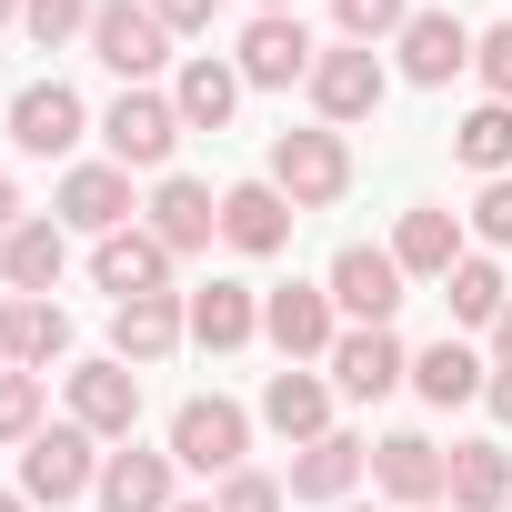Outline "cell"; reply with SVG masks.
I'll list each match as a JSON object with an SVG mask.
<instances>
[{"mask_svg":"<svg viewBox=\"0 0 512 512\" xmlns=\"http://www.w3.org/2000/svg\"><path fill=\"white\" fill-rule=\"evenodd\" d=\"M292 211H332L342 191H352V141L332 131V121H312V131H282L272 141V171H262Z\"/></svg>","mask_w":512,"mask_h":512,"instance_id":"obj_1","label":"cell"},{"mask_svg":"<svg viewBox=\"0 0 512 512\" xmlns=\"http://www.w3.org/2000/svg\"><path fill=\"white\" fill-rule=\"evenodd\" d=\"M241 452H251V412H241V402H221V392H191V402L171 412V462H181V472H201V482H231V472H241Z\"/></svg>","mask_w":512,"mask_h":512,"instance_id":"obj_2","label":"cell"},{"mask_svg":"<svg viewBox=\"0 0 512 512\" xmlns=\"http://www.w3.org/2000/svg\"><path fill=\"white\" fill-rule=\"evenodd\" d=\"M322 292H332V312H342L352 332H392V312H402V262L372 251V241H342L332 272H322Z\"/></svg>","mask_w":512,"mask_h":512,"instance_id":"obj_3","label":"cell"},{"mask_svg":"<svg viewBox=\"0 0 512 512\" xmlns=\"http://www.w3.org/2000/svg\"><path fill=\"white\" fill-rule=\"evenodd\" d=\"M312 111L332 121V131H352V121H372L382 111V91H392V71H382V51H362V41H332L322 61H312Z\"/></svg>","mask_w":512,"mask_h":512,"instance_id":"obj_4","label":"cell"},{"mask_svg":"<svg viewBox=\"0 0 512 512\" xmlns=\"http://www.w3.org/2000/svg\"><path fill=\"white\" fill-rule=\"evenodd\" d=\"M101 151H111L121 171H171V151H181L171 91H121V101L101 111Z\"/></svg>","mask_w":512,"mask_h":512,"instance_id":"obj_5","label":"cell"},{"mask_svg":"<svg viewBox=\"0 0 512 512\" xmlns=\"http://www.w3.org/2000/svg\"><path fill=\"white\" fill-rule=\"evenodd\" d=\"M81 492H101V452H91V432L81 422H51L41 442H21V502H81Z\"/></svg>","mask_w":512,"mask_h":512,"instance_id":"obj_6","label":"cell"},{"mask_svg":"<svg viewBox=\"0 0 512 512\" xmlns=\"http://www.w3.org/2000/svg\"><path fill=\"white\" fill-rule=\"evenodd\" d=\"M312 61H322V41L302 31V11H262L241 31V51H231L241 91H292V81H312Z\"/></svg>","mask_w":512,"mask_h":512,"instance_id":"obj_7","label":"cell"},{"mask_svg":"<svg viewBox=\"0 0 512 512\" xmlns=\"http://www.w3.org/2000/svg\"><path fill=\"white\" fill-rule=\"evenodd\" d=\"M91 61L121 71L131 91H151V71L171 61V31L151 21V0H101V11H91Z\"/></svg>","mask_w":512,"mask_h":512,"instance_id":"obj_8","label":"cell"},{"mask_svg":"<svg viewBox=\"0 0 512 512\" xmlns=\"http://www.w3.org/2000/svg\"><path fill=\"white\" fill-rule=\"evenodd\" d=\"M131 171L121 161H71L61 171V191H51V221L61 231H91V241H111V231H131Z\"/></svg>","mask_w":512,"mask_h":512,"instance_id":"obj_9","label":"cell"},{"mask_svg":"<svg viewBox=\"0 0 512 512\" xmlns=\"http://www.w3.org/2000/svg\"><path fill=\"white\" fill-rule=\"evenodd\" d=\"M262 342H272L282 362H332V342H342L332 292H322V282H282V292H262Z\"/></svg>","mask_w":512,"mask_h":512,"instance_id":"obj_10","label":"cell"},{"mask_svg":"<svg viewBox=\"0 0 512 512\" xmlns=\"http://www.w3.org/2000/svg\"><path fill=\"white\" fill-rule=\"evenodd\" d=\"M61 382H71V422H81L91 442H131V422H141V372H131V362L101 352V362H71Z\"/></svg>","mask_w":512,"mask_h":512,"instance_id":"obj_11","label":"cell"},{"mask_svg":"<svg viewBox=\"0 0 512 512\" xmlns=\"http://www.w3.org/2000/svg\"><path fill=\"white\" fill-rule=\"evenodd\" d=\"M81 131H91V111H81L71 81H31V91H11V151L61 161V151H81Z\"/></svg>","mask_w":512,"mask_h":512,"instance_id":"obj_12","label":"cell"},{"mask_svg":"<svg viewBox=\"0 0 512 512\" xmlns=\"http://www.w3.org/2000/svg\"><path fill=\"white\" fill-rule=\"evenodd\" d=\"M181 342H191V302H181V292H141V302H111V362L151 372V362H171Z\"/></svg>","mask_w":512,"mask_h":512,"instance_id":"obj_13","label":"cell"},{"mask_svg":"<svg viewBox=\"0 0 512 512\" xmlns=\"http://www.w3.org/2000/svg\"><path fill=\"white\" fill-rule=\"evenodd\" d=\"M372 482H382L392 502L432 512V502L452 492V452H442L432 432H382V442H372Z\"/></svg>","mask_w":512,"mask_h":512,"instance_id":"obj_14","label":"cell"},{"mask_svg":"<svg viewBox=\"0 0 512 512\" xmlns=\"http://www.w3.org/2000/svg\"><path fill=\"white\" fill-rule=\"evenodd\" d=\"M392 51H402V81H412V91H452V71H472V21H452V11H412Z\"/></svg>","mask_w":512,"mask_h":512,"instance_id":"obj_15","label":"cell"},{"mask_svg":"<svg viewBox=\"0 0 512 512\" xmlns=\"http://www.w3.org/2000/svg\"><path fill=\"white\" fill-rule=\"evenodd\" d=\"M292 221H302V211H292L272 181H231V191H221V241L241 251V262H272V251L292 241Z\"/></svg>","mask_w":512,"mask_h":512,"instance_id":"obj_16","label":"cell"},{"mask_svg":"<svg viewBox=\"0 0 512 512\" xmlns=\"http://www.w3.org/2000/svg\"><path fill=\"white\" fill-rule=\"evenodd\" d=\"M71 352V312L41 302V292H0V362H21V372H51Z\"/></svg>","mask_w":512,"mask_h":512,"instance_id":"obj_17","label":"cell"},{"mask_svg":"<svg viewBox=\"0 0 512 512\" xmlns=\"http://www.w3.org/2000/svg\"><path fill=\"white\" fill-rule=\"evenodd\" d=\"M141 231L171 251V262H181V251H211V231H221V201L201 191V181H181V171H161V191H151V211H141Z\"/></svg>","mask_w":512,"mask_h":512,"instance_id":"obj_18","label":"cell"},{"mask_svg":"<svg viewBox=\"0 0 512 512\" xmlns=\"http://www.w3.org/2000/svg\"><path fill=\"white\" fill-rule=\"evenodd\" d=\"M412 382V352H402V332H342L332 342V392H352V402H382V392H402Z\"/></svg>","mask_w":512,"mask_h":512,"instance_id":"obj_19","label":"cell"},{"mask_svg":"<svg viewBox=\"0 0 512 512\" xmlns=\"http://www.w3.org/2000/svg\"><path fill=\"white\" fill-rule=\"evenodd\" d=\"M262 422H272L292 452H302V442H322V432H332V382H322L312 362H282V372L262 382Z\"/></svg>","mask_w":512,"mask_h":512,"instance_id":"obj_20","label":"cell"},{"mask_svg":"<svg viewBox=\"0 0 512 512\" xmlns=\"http://www.w3.org/2000/svg\"><path fill=\"white\" fill-rule=\"evenodd\" d=\"M362 472H372V442H362V432H322V442H302V462H292V482H282V492H292V502H332V512H342Z\"/></svg>","mask_w":512,"mask_h":512,"instance_id":"obj_21","label":"cell"},{"mask_svg":"<svg viewBox=\"0 0 512 512\" xmlns=\"http://www.w3.org/2000/svg\"><path fill=\"white\" fill-rule=\"evenodd\" d=\"M91 282L111 292V302H141V292H171V251L131 221V231H111V241H91Z\"/></svg>","mask_w":512,"mask_h":512,"instance_id":"obj_22","label":"cell"},{"mask_svg":"<svg viewBox=\"0 0 512 512\" xmlns=\"http://www.w3.org/2000/svg\"><path fill=\"white\" fill-rule=\"evenodd\" d=\"M392 262H402V282H452V262H462V211L412 201L402 231H392Z\"/></svg>","mask_w":512,"mask_h":512,"instance_id":"obj_23","label":"cell"},{"mask_svg":"<svg viewBox=\"0 0 512 512\" xmlns=\"http://www.w3.org/2000/svg\"><path fill=\"white\" fill-rule=\"evenodd\" d=\"M171 452H141V442H121V452H101V512H171Z\"/></svg>","mask_w":512,"mask_h":512,"instance_id":"obj_24","label":"cell"},{"mask_svg":"<svg viewBox=\"0 0 512 512\" xmlns=\"http://www.w3.org/2000/svg\"><path fill=\"white\" fill-rule=\"evenodd\" d=\"M251 332H262V292L251 282H201L191 292V342L201 352H241Z\"/></svg>","mask_w":512,"mask_h":512,"instance_id":"obj_25","label":"cell"},{"mask_svg":"<svg viewBox=\"0 0 512 512\" xmlns=\"http://www.w3.org/2000/svg\"><path fill=\"white\" fill-rule=\"evenodd\" d=\"M171 111H181V131H221V121L241 111V71L211 61V51H191L181 81H171Z\"/></svg>","mask_w":512,"mask_h":512,"instance_id":"obj_26","label":"cell"},{"mask_svg":"<svg viewBox=\"0 0 512 512\" xmlns=\"http://www.w3.org/2000/svg\"><path fill=\"white\" fill-rule=\"evenodd\" d=\"M482 382H492V362H482V352H472L462 332H442L432 352H412V392H422L432 412H452V402H472Z\"/></svg>","mask_w":512,"mask_h":512,"instance_id":"obj_27","label":"cell"},{"mask_svg":"<svg viewBox=\"0 0 512 512\" xmlns=\"http://www.w3.org/2000/svg\"><path fill=\"white\" fill-rule=\"evenodd\" d=\"M71 272V231L61 221H21L11 241H0V282H11V292H51Z\"/></svg>","mask_w":512,"mask_h":512,"instance_id":"obj_28","label":"cell"},{"mask_svg":"<svg viewBox=\"0 0 512 512\" xmlns=\"http://www.w3.org/2000/svg\"><path fill=\"white\" fill-rule=\"evenodd\" d=\"M452 512H512V452L502 442H452Z\"/></svg>","mask_w":512,"mask_h":512,"instance_id":"obj_29","label":"cell"},{"mask_svg":"<svg viewBox=\"0 0 512 512\" xmlns=\"http://www.w3.org/2000/svg\"><path fill=\"white\" fill-rule=\"evenodd\" d=\"M442 302H452V322H462V332H492V322L512 312V282H502V262L462 251V262H452V282H442Z\"/></svg>","mask_w":512,"mask_h":512,"instance_id":"obj_30","label":"cell"},{"mask_svg":"<svg viewBox=\"0 0 512 512\" xmlns=\"http://www.w3.org/2000/svg\"><path fill=\"white\" fill-rule=\"evenodd\" d=\"M452 151H462V171L502 181V171H512V101H482V111H462V121H452Z\"/></svg>","mask_w":512,"mask_h":512,"instance_id":"obj_31","label":"cell"},{"mask_svg":"<svg viewBox=\"0 0 512 512\" xmlns=\"http://www.w3.org/2000/svg\"><path fill=\"white\" fill-rule=\"evenodd\" d=\"M91 11H101V0H21V31L41 51H71V41H91Z\"/></svg>","mask_w":512,"mask_h":512,"instance_id":"obj_32","label":"cell"},{"mask_svg":"<svg viewBox=\"0 0 512 512\" xmlns=\"http://www.w3.org/2000/svg\"><path fill=\"white\" fill-rule=\"evenodd\" d=\"M41 372H0V442H41L51 422H41Z\"/></svg>","mask_w":512,"mask_h":512,"instance_id":"obj_33","label":"cell"},{"mask_svg":"<svg viewBox=\"0 0 512 512\" xmlns=\"http://www.w3.org/2000/svg\"><path fill=\"white\" fill-rule=\"evenodd\" d=\"M332 21H342V41H402V21H412V0H332Z\"/></svg>","mask_w":512,"mask_h":512,"instance_id":"obj_34","label":"cell"},{"mask_svg":"<svg viewBox=\"0 0 512 512\" xmlns=\"http://www.w3.org/2000/svg\"><path fill=\"white\" fill-rule=\"evenodd\" d=\"M472 71H482V91H492V101H512V21L472 31Z\"/></svg>","mask_w":512,"mask_h":512,"instance_id":"obj_35","label":"cell"},{"mask_svg":"<svg viewBox=\"0 0 512 512\" xmlns=\"http://www.w3.org/2000/svg\"><path fill=\"white\" fill-rule=\"evenodd\" d=\"M211 502H221V512H282V502H292V492H282V482H272V472H251V462H241V472H231V482H221V492H211Z\"/></svg>","mask_w":512,"mask_h":512,"instance_id":"obj_36","label":"cell"},{"mask_svg":"<svg viewBox=\"0 0 512 512\" xmlns=\"http://www.w3.org/2000/svg\"><path fill=\"white\" fill-rule=\"evenodd\" d=\"M472 231H482L492 251H512V171H502V181H482V201H472Z\"/></svg>","mask_w":512,"mask_h":512,"instance_id":"obj_37","label":"cell"},{"mask_svg":"<svg viewBox=\"0 0 512 512\" xmlns=\"http://www.w3.org/2000/svg\"><path fill=\"white\" fill-rule=\"evenodd\" d=\"M151 21L181 41V31H211V21H221V0H151Z\"/></svg>","mask_w":512,"mask_h":512,"instance_id":"obj_38","label":"cell"},{"mask_svg":"<svg viewBox=\"0 0 512 512\" xmlns=\"http://www.w3.org/2000/svg\"><path fill=\"white\" fill-rule=\"evenodd\" d=\"M482 402H492V422H512V372L492 362V382H482Z\"/></svg>","mask_w":512,"mask_h":512,"instance_id":"obj_39","label":"cell"},{"mask_svg":"<svg viewBox=\"0 0 512 512\" xmlns=\"http://www.w3.org/2000/svg\"><path fill=\"white\" fill-rule=\"evenodd\" d=\"M21 221H31V211H21V191H11V171H0V241H11Z\"/></svg>","mask_w":512,"mask_h":512,"instance_id":"obj_40","label":"cell"},{"mask_svg":"<svg viewBox=\"0 0 512 512\" xmlns=\"http://www.w3.org/2000/svg\"><path fill=\"white\" fill-rule=\"evenodd\" d=\"M492 352H502V372H512V312H502V322H492Z\"/></svg>","mask_w":512,"mask_h":512,"instance_id":"obj_41","label":"cell"},{"mask_svg":"<svg viewBox=\"0 0 512 512\" xmlns=\"http://www.w3.org/2000/svg\"><path fill=\"white\" fill-rule=\"evenodd\" d=\"M0 512H31V502H21V492H0Z\"/></svg>","mask_w":512,"mask_h":512,"instance_id":"obj_42","label":"cell"},{"mask_svg":"<svg viewBox=\"0 0 512 512\" xmlns=\"http://www.w3.org/2000/svg\"><path fill=\"white\" fill-rule=\"evenodd\" d=\"M171 512H221V502H171Z\"/></svg>","mask_w":512,"mask_h":512,"instance_id":"obj_43","label":"cell"},{"mask_svg":"<svg viewBox=\"0 0 512 512\" xmlns=\"http://www.w3.org/2000/svg\"><path fill=\"white\" fill-rule=\"evenodd\" d=\"M0 21H21V0H0Z\"/></svg>","mask_w":512,"mask_h":512,"instance_id":"obj_44","label":"cell"},{"mask_svg":"<svg viewBox=\"0 0 512 512\" xmlns=\"http://www.w3.org/2000/svg\"><path fill=\"white\" fill-rule=\"evenodd\" d=\"M262 11H302V0H262Z\"/></svg>","mask_w":512,"mask_h":512,"instance_id":"obj_45","label":"cell"},{"mask_svg":"<svg viewBox=\"0 0 512 512\" xmlns=\"http://www.w3.org/2000/svg\"><path fill=\"white\" fill-rule=\"evenodd\" d=\"M342 512H362V502H342Z\"/></svg>","mask_w":512,"mask_h":512,"instance_id":"obj_46","label":"cell"},{"mask_svg":"<svg viewBox=\"0 0 512 512\" xmlns=\"http://www.w3.org/2000/svg\"><path fill=\"white\" fill-rule=\"evenodd\" d=\"M432 512H442V502H432Z\"/></svg>","mask_w":512,"mask_h":512,"instance_id":"obj_47","label":"cell"}]
</instances>
